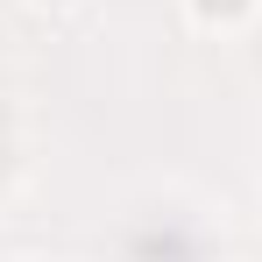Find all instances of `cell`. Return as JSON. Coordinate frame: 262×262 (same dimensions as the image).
<instances>
[{
	"label": "cell",
	"instance_id": "6da1fadb",
	"mask_svg": "<svg viewBox=\"0 0 262 262\" xmlns=\"http://www.w3.org/2000/svg\"><path fill=\"white\" fill-rule=\"evenodd\" d=\"M255 7H262V0H184L191 29H206V36H234V29H248Z\"/></svg>",
	"mask_w": 262,
	"mask_h": 262
},
{
	"label": "cell",
	"instance_id": "7a4b0ae2",
	"mask_svg": "<svg viewBox=\"0 0 262 262\" xmlns=\"http://www.w3.org/2000/svg\"><path fill=\"white\" fill-rule=\"evenodd\" d=\"M29 7H43V14H64V7H78V0H29Z\"/></svg>",
	"mask_w": 262,
	"mask_h": 262
}]
</instances>
